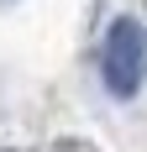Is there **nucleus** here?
<instances>
[{"label":"nucleus","instance_id":"nucleus-1","mask_svg":"<svg viewBox=\"0 0 147 152\" xmlns=\"http://www.w3.org/2000/svg\"><path fill=\"white\" fill-rule=\"evenodd\" d=\"M100 74L110 84V94H137L147 74V26L137 16H121L116 26L105 31V47H100Z\"/></svg>","mask_w":147,"mask_h":152}]
</instances>
